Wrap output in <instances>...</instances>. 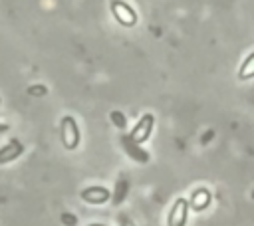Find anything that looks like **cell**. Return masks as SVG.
<instances>
[{"label": "cell", "instance_id": "6", "mask_svg": "<svg viewBox=\"0 0 254 226\" xmlns=\"http://www.w3.org/2000/svg\"><path fill=\"white\" fill-rule=\"evenodd\" d=\"M22 153H24V145L18 139H10L4 147H0V165H8L16 161Z\"/></svg>", "mask_w": 254, "mask_h": 226}, {"label": "cell", "instance_id": "5", "mask_svg": "<svg viewBox=\"0 0 254 226\" xmlns=\"http://www.w3.org/2000/svg\"><path fill=\"white\" fill-rule=\"evenodd\" d=\"M187 220H189V200L177 198L169 210L167 226H187Z\"/></svg>", "mask_w": 254, "mask_h": 226}, {"label": "cell", "instance_id": "1", "mask_svg": "<svg viewBox=\"0 0 254 226\" xmlns=\"http://www.w3.org/2000/svg\"><path fill=\"white\" fill-rule=\"evenodd\" d=\"M60 135H62V145L67 151H75L79 141H81V133L77 127V121L71 115H64L62 123H60Z\"/></svg>", "mask_w": 254, "mask_h": 226}, {"label": "cell", "instance_id": "10", "mask_svg": "<svg viewBox=\"0 0 254 226\" xmlns=\"http://www.w3.org/2000/svg\"><path fill=\"white\" fill-rule=\"evenodd\" d=\"M127 192H129V182H127V180H119L115 192L111 194V196H113V202H115V204H121V202L125 200Z\"/></svg>", "mask_w": 254, "mask_h": 226}, {"label": "cell", "instance_id": "13", "mask_svg": "<svg viewBox=\"0 0 254 226\" xmlns=\"http://www.w3.org/2000/svg\"><path fill=\"white\" fill-rule=\"evenodd\" d=\"M30 93H34V95H44V93H46V87H44V85H34V87H30Z\"/></svg>", "mask_w": 254, "mask_h": 226}, {"label": "cell", "instance_id": "2", "mask_svg": "<svg viewBox=\"0 0 254 226\" xmlns=\"http://www.w3.org/2000/svg\"><path fill=\"white\" fill-rule=\"evenodd\" d=\"M153 127H155V117H153V113H145L139 121H137V125L131 129V133L127 135L133 143H137V145H143L149 137H151V131H153Z\"/></svg>", "mask_w": 254, "mask_h": 226}, {"label": "cell", "instance_id": "12", "mask_svg": "<svg viewBox=\"0 0 254 226\" xmlns=\"http://www.w3.org/2000/svg\"><path fill=\"white\" fill-rule=\"evenodd\" d=\"M62 222L67 224V226H73L75 224V218H73V214H67L65 212V214H62Z\"/></svg>", "mask_w": 254, "mask_h": 226}, {"label": "cell", "instance_id": "8", "mask_svg": "<svg viewBox=\"0 0 254 226\" xmlns=\"http://www.w3.org/2000/svg\"><path fill=\"white\" fill-rule=\"evenodd\" d=\"M210 204V192L206 188H198L192 192V198L189 202V206H192L194 210H204Z\"/></svg>", "mask_w": 254, "mask_h": 226}, {"label": "cell", "instance_id": "4", "mask_svg": "<svg viewBox=\"0 0 254 226\" xmlns=\"http://www.w3.org/2000/svg\"><path fill=\"white\" fill-rule=\"evenodd\" d=\"M79 196H81V200H83L85 204L101 206V204H105V202L111 198V192H109V188H105V186L91 184V186H85V188L79 192Z\"/></svg>", "mask_w": 254, "mask_h": 226}, {"label": "cell", "instance_id": "9", "mask_svg": "<svg viewBox=\"0 0 254 226\" xmlns=\"http://www.w3.org/2000/svg\"><path fill=\"white\" fill-rule=\"evenodd\" d=\"M238 77H240V79H250V77H254V52L242 61L240 71H238Z\"/></svg>", "mask_w": 254, "mask_h": 226}, {"label": "cell", "instance_id": "7", "mask_svg": "<svg viewBox=\"0 0 254 226\" xmlns=\"http://www.w3.org/2000/svg\"><path fill=\"white\" fill-rule=\"evenodd\" d=\"M121 145H123V149L127 151V155H129L133 161H137V163H147V161H149V155L141 149V145L133 143L127 135H125V137H121Z\"/></svg>", "mask_w": 254, "mask_h": 226}, {"label": "cell", "instance_id": "3", "mask_svg": "<svg viewBox=\"0 0 254 226\" xmlns=\"http://www.w3.org/2000/svg\"><path fill=\"white\" fill-rule=\"evenodd\" d=\"M111 14H113V18H115L121 26H125V28H133V26L137 24V14H135V10H133L127 2H123V0H113V2H111Z\"/></svg>", "mask_w": 254, "mask_h": 226}, {"label": "cell", "instance_id": "14", "mask_svg": "<svg viewBox=\"0 0 254 226\" xmlns=\"http://www.w3.org/2000/svg\"><path fill=\"white\" fill-rule=\"evenodd\" d=\"M89 226H105V224H89Z\"/></svg>", "mask_w": 254, "mask_h": 226}, {"label": "cell", "instance_id": "11", "mask_svg": "<svg viewBox=\"0 0 254 226\" xmlns=\"http://www.w3.org/2000/svg\"><path fill=\"white\" fill-rule=\"evenodd\" d=\"M111 121L115 123V127H119V129H123L125 127V117H123V113L121 111H111Z\"/></svg>", "mask_w": 254, "mask_h": 226}]
</instances>
